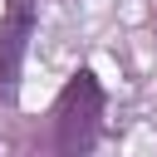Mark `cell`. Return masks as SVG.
<instances>
[{"instance_id": "1", "label": "cell", "mask_w": 157, "mask_h": 157, "mask_svg": "<svg viewBox=\"0 0 157 157\" xmlns=\"http://www.w3.org/2000/svg\"><path fill=\"white\" fill-rule=\"evenodd\" d=\"M103 113H108V88L88 64H78L69 74V83L59 88L54 113H49L54 118V152H64V157L93 152L103 142Z\"/></svg>"}, {"instance_id": "2", "label": "cell", "mask_w": 157, "mask_h": 157, "mask_svg": "<svg viewBox=\"0 0 157 157\" xmlns=\"http://www.w3.org/2000/svg\"><path fill=\"white\" fill-rule=\"evenodd\" d=\"M39 29V0H5L0 10V103H20L25 54Z\"/></svg>"}, {"instance_id": "3", "label": "cell", "mask_w": 157, "mask_h": 157, "mask_svg": "<svg viewBox=\"0 0 157 157\" xmlns=\"http://www.w3.org/2000/svg\"><path fill=\"white\" fill-rule=\"evenodd\" d=\"M152 29H157V15H152Z\"/></svg>"}]
</instances>
